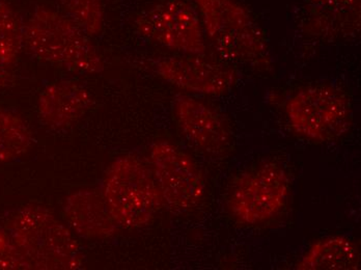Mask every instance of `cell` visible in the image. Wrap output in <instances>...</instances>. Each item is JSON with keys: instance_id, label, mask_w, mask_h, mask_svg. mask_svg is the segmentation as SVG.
I'll return each instance as SVG.
<instances>
[{"instance_id": "cell-1", "label": "cell", "mask_w": 361, "mask_h": 270, "mask_svg": "<svg viewBox=\"0 0 361 270\" xmlns=\"http://www.w3.org/2000/svg\"><path fill=\"white\" fill-rule=\"evenodd\" d=\"M204 32L226 61L269 69V43L265 32L238 0H192Z\"/></svg>"}, {"instance_id": "cell-2", "label": "cell", "mask_w": 361, "mask_h": 270, "mask_svg": "<svg viewBox=\"0 0 361 270\" xmlns=\"http://www.w3.org/2000/svg\"><path fill=\"white\" fill-rule=\"evenodd\" d=\"M24 45L32 56L74 73L105 70L97 48L78 26L48 6L35 8L24 24Z\"/></svg>"}, {"instance_id": "cell-3", "label": "cell", "mask_w": 361, "mask_h": 270, "mask_svg": "<svg viewBox=\"0 0 361 270\" xmlns=\"http://www.w3.org/2000/svg\"><path fill=\"white\" fill-rule=\"evenodd\" d=\"M8 235L32 269L76 270L85 263L71 229L37 204H28L16 213Z\"/></svg>"}, {"instance_id": "cell-4", "label": "cell", "mask_w": 361, "mask_h": 270, "mask_svg": "<svg viewBox=\"0 0 361 270\" xmlns=\"http://www.w3.org/2000/svg\"><path fill=\"white\" fill-rule=\"evenodd\" d=\"M110 214L118 227L133 229L151 223L163 204L151 168L133 155L116 158L102 188Z\"/></svg>"}, {"instance_id": "cell-5", "label": "cell", "mask_w": 361, "mask_h": 270, "mask_svg": "<svg viewBox=\"0 0 361 270\" xmlns=\"http://www.w3.org/2000/svg\"><path fill=\"white\" fill-rule=\"evenodd\" d=\"M286 113L294 133L314 142L341 137L349 131L353 118L349 96L330 85L299 90L288 101Z\"/></svg>"}, {"instance_id": "cell-6", "label": "cell", "mask_w": 361, "mask_h": 270, "mask_svg": "<svg viewBox=\"0 0 361 270\" xmlns=\"http://www.w3.org/2000/svg\"><path fill=\"white\" fill-rule=\"evenodd\" d=\"M138 34L163 47L188 56H204V32L199 13L187 0H157L134 19Z\"/></svg>"}, {"instance_id": "cell-7", "label": "cell", "mask_w": 361, "mask_h": 270, "mask_svg": "<svg viewBox=\"0 0 361 270\" xmlns=\"http://www.w3.org/2000/svg\"><path fill=\"white\" fill-rule=\"evenodd\" d=\"M289 190L286 171L276 164L268 162L240 178L228 201V208L240 223L259 225L283 209Z\"/></svg>"}, {"instance_id": "cell-8", "label": "cell", "mask_w": 361, "mask_h": 270, "mask_svg": "<svg viewBox=\"0 0 361 270\" xmlns=\"http://www.w3.org/2000/svg\"><path fill=\"white\" fill-rule=\"evenodd\" d=\"M152 172L157 182L163 204L173 211L193 209L204 195V182L190 156L167 140L151 148Z\"/></svg>"}, {"instance_id": "cell-9", "label": "cell", "mask_w": 361, "mask_h": 270, "mask_svg": "<svg viewBox=\"0 0 361 270\" xmlns=\"http://www.w3.org/2000/svg\"><path fill=\"white\" fill-rule=\"evenodd\" d=\"M204 56H171L154 61V71L173 87L190 93L221 96L228 93L237 81L232 67Z\"/></svg>"}, {"instance_id": "cell-10", "label": "cell", "mask_w": 361, "mask_h": 270, "mask_svg": "<svg viewBox=\"0 0 361 270\" xmlns=\"http://www.w3.org/2000/svg\"><path fill=\"white\" fill-rule=\"evenodd\" d=\"M173 113L180 131L200 150L213 156L228 150L230 130L214 109L192 97L178 95L173 101Z\"/></svg>"}, {"instance_id": "cell-11", "label": "cell", "mask_w": 361, "mask_h": 270, "mask_svg": "<svg viewBox=\"0 0 361 270\" xmlns=\"http://www.w3.org/2000/svg\"><path fill=\"white\" fill-rule=\"evenodd\" d=\"M302 28L310 38L334 41L360 34L361 0H305Z\"/></svg>"}, {"instance_id": "cell-12", "label": "cell", "mask_w": 361, "mask_h": 270, "mask_svg": "<svg viewBox=\"0 0 361 270\" xmlns=\"http://www.w3.org/2000/svg\"><path fill=\"white\" fill-rule=\"evenodd\" d=\"M63 213L70 229L87 240H105L118 233L102 192L85 188L66 197Z\"/></svg>"}, {"instance_id": "cell-13", "label": "cell", "mask_w": 361, "mask_h": 270, "mask_svg": "<svg viewBox=\"0 0 361 270\" xmlns=\"http://www.w3.org/2000/svg\"><path fill=\"white\" fill-rule=\"evenodd\" d=\"M94 105L87 87L75 80L50 83L39 94L37 113L46 126L63 129L82 118Z\"/></svg>"}, {"instance_id": "cell-14", "label": "cell", "mask_w": 361, "mask_h": 270, "mask_svg": "<svg viewBox=\"0 0 361 270\" xmlns=\"http://www.w3.org/2000/svg\"><path fill=\"white\" fill-rule=\"evenodd\" d=\"M360 266L357 245L345 237L334 236L314 243L296 265V269L356 270Z\"/></svg>"}, {"instance_id": "cell-15", "label": "cell", "mask_w": 361, "mask_h": 270, "mask_svg": "<svg viewBox=\"0 0 361 270\" xmlns=\"http://www.w3.org/2000/svg\"><path fill=\"white\" fill-rule=\"evenodd\" d=\"M32 144L25 122L12 111L0 109V164L16 160Z\"/></svg>"}, {"instance_id": "cell-16", "label": "cell", "mask_w": 361, "mask_h": 270, "mask_svg": "<svg viewBox=\"0 0 361 270\" xmlns=\"http://www.w3.org/2000/svg\"><path fill=\"white\" fill-rule=\"evenodd\" d=\"M24 45V24L6 0H0V65L16 63Z\"/></svg>"}, {"instance_id": "cell-17", "label": "cell", "mask_w": 361, "mask_h": 270, "mask_svg": "<svg viewBox=\"0 0 361 270\" xmlns=\"http://www.w3.org/2000/svg\"><path fill=\"white\" fill-rule=\"evenodd\" d=\"M61 4L66 16L87 36L102 32L105 17L101 0H61Z\"/></svg>"}, {"instance_id": "cell-18", "label": "cell", "mask_w": 361, "mask_h": 270, "mask_svg": "<svg viewBox=\"0 0 361 270\" xmlns=\"http://www.w3.org/2000/svg\"><path fill=\"white\" fill-rule=\"evenodd\" d=\"M32 269L13 243L8 233L0 230V270Z\"/></svg>"}, {"instance_id": "cell-19", "label": "cell", "mask_w": 361, "mask_h": 270, "mask_svg": "<svg viewBox=\"0 0 361 270\" xmlns=\"http://www.w3.org/2000/svg\"><path fill=\"white\" fill-rule=\"evenodd\" d=\"M13 74L8 71V67L0 65V93L13 85Z\"/></svg>"}]
</instances>
